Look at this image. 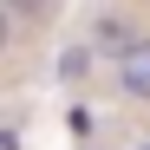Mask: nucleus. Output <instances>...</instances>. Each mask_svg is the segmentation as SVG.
I'll return each instance as SVG.
<instances>
[{"label": "nucleus", "mask_w": 150, "mask_h": 150, "mask_svg": "<svg viewBox=\"0 0 150 150\" xmlns=\"http://www.w3.org/2000/svg\"><path fill=\"white\" fill-rule=\"evenodd\" d=\"M117 85L124 98H150V39H131V52L117 59Z\"/></svg>", "instance_id": "f257e3e1"}, {"label": "nucleus", "mask_w": 150, "mask_h": 150, "mask_svg": "<svg viewBox=\"0 0 150 150\" xmlns=\"http://www.w3.org/2000/svg\"><path fill=\"white\" fill-rule=\"evenodd\" d=\"M98 52H111V59H124V52H131V33H124L117 20H98Z\"/></svg>", "instance_id": "f03ea898"}, {"label": "nucleus", "mask_w": 150, "mask_h": 150, "mask_svg": "<svg viewBox=\"0 0 150 150\" xmlns=\"http://www.w3.org/2000/svg\"><path fill=\"white\" fill-rule=\"evenodd\" d=\"M7 7H13V13H20V20H33V13H39V7H46V0H7Z\"/></svg>", "instance_id": "7ed1b4c3"}, {"label": "nucleus", "mask_w": 150, "mask_h": 150, "mask_svg": "<svg viewBox=\"0 0 150 150\" xmlns=\"http://www.w3.org/2000/svg\"><path fill=\"white\" fill-rule=\"evenodd\" d=\"M137 150H150V144H137Z\"/></svg>", "instance_id": "20e7f679"}]
</instances>
